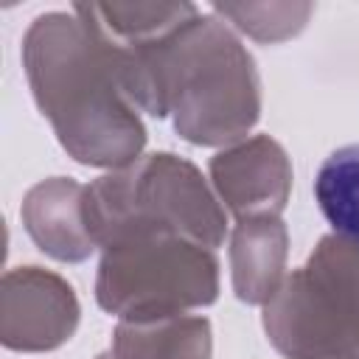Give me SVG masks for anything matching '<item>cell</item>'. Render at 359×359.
<instances>
[{"mask_svg":"<svg viewBox=\"0 0 359 359\" xmlns=\"http://www.w3.org/2000/svg\"><path fill=\"white\" fill-rule=\"evenodd\" d=\"M87 25V22H84ZM140 112L171 118L194 146H233L261 118L255 59L219 14H194L171 34L121 45L87 25Z\"/></svg>","mask_w":359,"mask_h":359,"instance_id":"obj_1","label":"cell"},{"mask_svg":"<svg viewBox=\"0 0 359 359\" xmlns=\"http://www.w3.org/2000/svg\"><path fill=\"white\" fill-rule=\"evenodd\" d=\"M22 67L39 112L76 163L115 171L140 157L146 146L140 109L73 11H45L28 25Z\"/></svg>","mask_w":359,"mask_h":359,"instance_id":"obj_2","label":"cell"},{"mask_svg":"<svg viewBox=\"0 0 359 359\" xmlns=\"http://www.w3.org/2000/svg\"><path fill=\"white\" fill-rule=\"evenodd\" d=\"M84 224L95 247L135 230H165L210 250L227 236V216L199 168L171 151L140 154L84 185Z\"/></svg>","mask_w":359,"mask_h":359,"instance_id":"obj_3","label":"cell"},{"mask_svg":"<svg viewBox=\"0 0 359 359\" xmlns=\"http://www.w3.org/2000/svg\"><path fill=\"white\" fill-rule=\"evenodd\" d=\"M264 331L286 359H359V241L323 236L264 306Z\"/></svg>","mask_w":359,"mask_h":359,"instance_id":"obj_4","label":"cell"},{"mask_svg":"<svg viewBox=\"0 0 359 359\" xmlns=\"http://www.w3.org/2000/svg\"><path fill=\"white\" fill-rule=\"evenodd\" d=\"M219 297L210 247L165 230H135L104 247L95 300L118 320H160Z\"/></svg>","mask_w":359,"mask_h":359,"instance_id":"obj_5","label":"cell"},{"mask_svg":"<svg viewBox=\"0 0 359 359\" xmlns=\"http://www.w3.org/2000/svg\"><path fill=\"white\" fill-rule=\"evenodd\" d=\"M81 306L73 286L42 266H17L0 283V342L42 353L65 345L79 328Z\"/></svg>","mask_w":359,"mask_h":359,"instance_id":"obj_6","label":"cell"},{"mask_svg":"<svg viewBox=\"0 0 359 359\" xmlns=\"http://www.w3.org/2000/svg\"><path fill=\"white\" fill-rule=\"evenodd\" d=\"M210 182L236 219L280 216L292 194V163L278 140L255 135L210 157Z\"/></svg>","mask_w":359,"mask_h":359,"instance_id":"obj_7","label":"cell"},{"mask_svg":"<svg viewBox=\"0 0 359 359\" xmlns=\"http://www.w3.org/2000/svg\"><path fill=\"white\" fill-rule=\"evenodd\" d=\"M84 185L73 177H50L36 182L20 205V219L31 241L50 258L65 264L87 261L98 247L84 224Z\"/></svg>","mask_w":359,"mask_h":359,"instance_id":"obj_8","label":"cell"},{"mask_svg":"<svg viewBox=\"0 0 359 359\" xmlns=\"http://www.w3.org/2000/svg\"><path fill=\"white\" fill-rule=\"evenodd\" d=\"M289 230L280 216L238 219L230 233L233 292L247 306H266L286 280Z\"/></svg>","mask_w":359,"mask_h":359,"instance_id":"obj_9","label":"cell"},{"mask_svg":"<svg viewBox=\"0 0 359 359\" xmlns=\"http://www.w3.org/2000/svg\"><path fill=\"white\" fill-rule=\"evenodd\" d=\"M208 317L174 314L160 320H121L112 334V359H210Z\"/></svg>","mask_w":359,"mask_h":359,"instance_id":"obj_10","label":"cell"},{"mask_svg":"<svg viewBox=\"0 0 359 359\" xmlns=\"http://www.w3.org/2000/svg\"><path fill=\"white\" fill-rule=\"evenodd\" d=\"M314 196L334 233L359 241V143L342 146L323 160Z\"/></svg>","mask_w":359,"mask_h":359,"instance_id":"obj_11","label":"cell"},{"mask_svg":"<svg viewBox=\"0 0 359 359\" xmlns=\"http://www.w3.org/2000/svg\"><path fill=\"white\" fill-rule=\"evenodd\" d=\"M311 11V3H213V14L230 20L258 42H283L297 36Z\"/></svg>","mask_w":359,"mask_h":359,"instance_id":"obj_12","label":"cell"},{"mask_svg":"<svg viewBox=\"0 0 359 359\" xmlns=\"http://www.w3.org/2000/svg\"><path fill=\"white\" fill-rule=\"evenodd\" d=\"M95 359H112V353H101V356H95Z\"/></svg>","mask_w":359,"mask_h":359,"instance_id":"obj_13","label":"cell"}]
</instances>
